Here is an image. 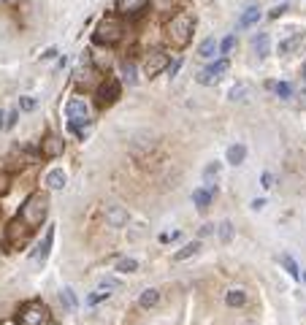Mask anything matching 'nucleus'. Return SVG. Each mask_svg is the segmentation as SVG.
Instances as JSON below:
<instances>
[{
    "label": "nucleus",
    "instance_id": "obj_19",
    "mask_svg": "<svg viewBox=\"0 0 306 325\" xmlns=\"http://www.w3.org/2000/svg\"><path fill=\"white\" fill-rule=\"evenodd\" d=\"M303 41H306V33H295L290 38H284V41H279V54H293Z\"/></svg>",
    "mask_w": 306,
    "mask_h": 325
},
{
    "label": "nucleus",
    "instance_id": "obj_31",
    "mask_svg": "<svg viewBox=\"0 0 306 325\" xmlns=\"http://www.w3.org/2000/svg\"><path fill=\"white\" fill-rule=\"evenodd\" d=\"M122 76H125V82L128 84H138V76H136V65L133 63H122Z\"/></svg>",
    "mask_w": 306,
    "mask_h": 325
},
{
    "label": "nucleus",
    "instance_id": "obj_48",
    "mask_svg": "<svg viewBox=\"0 0 306 325\" xmlns=\"http://www.w3.org/2000/svg\"><path fill=\"white\" fill-rule=\"evenodd\" d=\"M303 79H306V63H303Z\"/></svg>",
    "mask_w": 306,
    "mask_h": 325
},
{
    "label": "nucleus",
    "instance_id": "obj_30",
    "mask_svg": "<svg viewBox=\"0 0 306 325\" xmlns=\"http://www.w3.org/2000/svg\"><path fill=\"white\" fill-rule=\"evenodd\" d=\"M111 298V293L109 290H95L92 295H87V307H98V303H103V301H109Z\"/></svg>",
    "mask_w": 306,
    "mask_h": 325
},
{
    "label": "nucleus",
    "instance_id": "obj_27",
    "mask_svg": "<svg viewBox=\"0 0 306 325\" xmlns=\"http://www.w3.org/2000/svg\"><path fill=\"white\" fill-rule=\"evenodd\" d=\"M198 54L203 57V60H212V57L217 54V41H214V38H203L200 46H198Z\"/></svg>",
    "mask_w": 306,
    "mask_h": 325
},
{
    "label": "nucleus",
    "instance_id": "obj_3",
    "mask_svg": "<svg viewBox=\"0 0 306 325\" xmlns=\"http://www.w3.org/2000/svg\"><path fill=\"white\" fill-rule=\"evenodd\" d=\"M125 33H128V27H125V22H122V16L106 14L98 25H95L92 41L98 46H117L122 38H125Z\"/></svg>",
    "mask_w": 306,
    "mask_h": 325
},
{
    "label": "nucleus",
    "instance_id": "obj_29",
    "mask_svg": "<svg viewBox=\"0 0 306 325\" xmlns=\"http://www.w3.org/2000/svg\"><path fill=\"white\" fill-rule=\"evenodd\" d=\"M117 271H119V274H133V271H138V260H136V257H122V260L117 263Z\"/></svg>",
    "mask_w": 306,
    "mask_h": 325
},
{
    "label": "nucleus",
    "instance_id": "obj_4",
    "mask_svg": "<svg viewBox=\"0 0 306 325\" xmlns=\"http://www.w3.org/2000/svg\"><path fill=\"white\" fill-rule=\"evenodd\" d=\"M16 325H46L49 322V309L41 301H27L16 309Z\"/></svg>",
    "mask_w": 306,
    "mask_h": 325
},
{
    "label": "nucleus",
    "instance_id": "obj_24",
    "mask_svg": "<svg viewBox=\"0 0 306 325\" xmlns=\"http://www.w3.org/2000/svg\"><path fill=\"white\" fill-rule=\"evenodd\" d=\"M217 233H219V241H222V244H231V241H233V236H236L233 222H231V219H222V222L217 225Z\"/></svg>",
    "mask_w": 306,
    "mask_h": 325
},
{
    "label": "nucleus",
    "instance_id": "obj_10",
    "mask_svg": "<svg viewBox=\"0 0 306 325\" xmlns=\"http://www.w3.org/2000/svg\"><path fill=\"white\" fill-rule=\"evenodd\" d=\"M65 117L68 122H81V119H92V111H90V103L84 98H71L65 103Z\"/></svg>",
    "mask_w": 306,
    "mask_h": 325
},
{
    "label": "nucleus",
    "instance_id": "obj_13",
    "mask_svg": "<svg viewBox=\"0 0 306 325\" xmlns=\"http://www.w3.org/2000/svg\"><path fill=\"white\" fill-rule=\"evenodd\" d=\"M106 219H109V228H125L130 222V212L119 204H109L106 206Z\"/></svg>",
    "mask_w": 306,
    "mask_h": 325
},
{
    "label": "nucleus",
    "instance_id": "obj_44",
    "mask_svg": "<svg viewBox=\"0 0 306 325\" xmlns=\"http://www.w3.org/2000/svg\"><path fill=\"white\" fill-rule=\"evenodd\" d=\"M6 114H8V111L0 109V130H6Z\"/></svg>",
    "mask_w": 306,
    "mask_h": 325
},
{
    "label": "nucleus",
    "instance_id": "obj_38",
    "mask_svg": "<svg viewBox=\"0 0 306 325\" xmlns=\"http://www.w3.org/2000/svg\"><path fill=\"white\" fill-rule=\"evenodd\" d=\"M179 71H181V57H176V60H171V63H168V68H166V73L171 76V79H174V76H176Z\"/></svg>",
    "mask_w": 306,
    "mask_h": 325
},
{
    "label": "nucleus",
    "instance_id": "obj_32",
    "mask_svg": "<svg viewBox=\"0 0 306 325\" xmlns=\"http://www.w3.org/2000/svg\"><path fill=\"white\" fill-rule=\"evenodd\" d=\"M274 92L279 95L282 100H288V98H293V84L290 82H279V84H274Z\"/></svg>",
    "mask_w": 306,
    "mask_h": 325
},
{
    "label": "nucleus",
    "instance_id": "obj_33",
    "mask_svg": "<svg viewBox=\"0 0 306 325\" xmlns=\"http://www.w3.org/2000/svg\"><path fill=\"white\" fill-rule=\"evenodd\" d=\"M38 109V100L33 98V95H22V98H19V111H35Z\"/></svg>",
    "mask_w": 306,
    "mask_h": 325
},
{
    "label": "nucleus",
    "instance_id": "obj_12",
    "mask_svg": "<svg viewBox=\"0 0 306 325\" xmlns=\"http://www.w3.org/2000/svg\"><path fill=\"white\" fill-rule=\"evenodd\" d=\"M95 76H98V71H95L90 54H84V57H81V65L73 71V84H79V87H84V84H87V87H90V84L95 82Z\"/></svg>",
    "mask_w": 306,
    "mask_h": 325
},
{
    "label": "nucleus",
    "instance_id": "obj_6",
    "mask_svg": "<svg viewBox=\"0 0 306 325\" xmlns=\"http://www.w3.org/2000/svg\"><path fill=\"white\" fill-rule=\"evenodd\" d=\"M95 98H98V106L100 109L114 106V103L122 98V82L117 79V76H106V79L100 82L98 92H95Z\"/></svg>",
    "mask_w": 306,
    "mask_h": 325
},
{
    "label": "nucleus",
    "instance_id": "obj_7",
    "mask_svg": "<svg viewBox=\"0 0 306 325\" xmlns=\"http://www.w3.org/2000/svg\"><path fill=\"white\" fill-rule=\"evenodd\" d=\"M228 68H231V60H228V57H219V60H214L209 68H203V71L195 73V82L203 84V87H212V84H217L228 73Z\"/></svg>",
    "mask_w": 306,
    "mask_h": 325
},
{
    "label": "nucleus",
    "instance_id": "obj_5",
    "mask_svg": "<svg viewBox=\"0 0 306 325\" xmlns=\"http://www.w3.org/2000/svg\"><path fill=\"white\" fill-rule=\"evenodd\" d=\"M171 60H174V54H171L166 46H152V49L147 52V60H144V73L149 76V79H155V76L166 73Z\"/></svg>",
    "mask_w": 306,
    "mask_h": 325
},
{
    "label": "nucleus",
    "instance_id": "obj_28",
    "mask_svg": "<svg viewBox=\"0 0 306 325\" xmlns=\"http://www.w3.org/2000/svg\"><path fill=\"white\" fill-rule=\"evenodd\" d=\"M279 263L284 266V269H288V274L293 276V279H301V269H298V263H295L290 255H282V257H279Z\"/></svg>",
    "mask_w": 306,
    "mask_h": 325
},
{
    "label": "nucleus",
    "instance_id": "obj_45",
    "mask_svg": "<svg viewBox=\"0 0 306 325\" xmlns=\"http://www.w3.org/2000/svg\"><path fill=\"white\" fill-rule=\"evenodd\" d=\"M236 325H260V322H257V320H238Z\"/></svg>",
    "mask_w": 306,
    "mask_h": 325
},
{
    "label": "nucleus",
    "instance_id": "obj_2",
    "mask_svg": "<svg viewBox=\"0 0 306 325\" xmlns=\"http://www.w3.org/2000/svg\"><path fill=\"white\" fill-rule=\"evenodd\" d=\"M16 217L22 219L30 231L41 228L46 222V217H49V195H46L44 190H35V193H30V195L25 198V204H22V209H19Z\"/></svg>",
    "mask_w": 306,
    "mask_h": 325
},
{
    "label": "nucleus",
    "instance_id": "obj_21",
    "mask_svg": "<svg viewBox=\"0 0 306 325\" xmlns=\"http://www.w3.org/2000/svg\"><path fill=\"white\" fill-rule=\"evenodd\" d=\"M257 19H260V8H257V6H250L241 16H238V30H247V27H252Z\"/></svg>",
    "mask_w": 306,
    "mask_h": 325
},
{
    "label": "nucleus",
    "instance_id": "obj_49",
    "mask_svg": "<svg viewBox=\"0 0 306 325\" xmlns=\"http://www.w3.org/2000/svg\"><path fill=\"white\" fill-rule=\"evenodd\" d=\"M46 325H54V322H46Z\"/></svg>",
    "mask_w": 306,
    "mask_h": 325
},
{
    "label": "nucleus",
    "instance_id": "obj_25",
    "mask_svg": "<svg viewBox=\"0 0 306 325\" xmlns=\"http://www.w3.org/2000/svg\"><path fill=\"white\" fill-rule=\"evenodd\" d=\"M198 250H200V241H187V244L174 255V263H181V260H187V257H193Z\"/></svg>",
    "mask_w": 306,
    "mask_h": 325
},
{
    "label": "nucleus",
    "instance_id": "obj_41",
    "mask_svg": "<svg viewBox=\"0 0 306 325\" xmlns=\"http://www.w3.org/2000/svg\"><path fill=\"white\" fill-rule=\"evenodd\" d=\"M57 54H60V52H57V46H49V49H46V52H44L41 57H44V60H54Z\"/></svg>",
    "mask_w": 306,
    "mask_h": 325
},
{
    "label": "nucleus",
    "instance_id": "obj_18",
    "mask_svg": "<svg viewBox=\"0 0 306 325\" xmlns=\"http://www.w3.org/2000/svg\"><path fill=\"white\" fill-rule=\"evenodd\" d=\"M244 303H247V290L244 288H231L225 293V307L238 309V307H244Z\"/></svg>",
    "mask_w": 306,
    "mask_h": 325
},
{
    "label": "nucleus",
    "instance_id": "obj_35",
    "mask_svg": "<svg viewBox=\"0 0 306 325\" xmlns=\"http://www.w3.org/2000/svg\"><path fill=\"white\" fill-rule=\"evenodd\" d=\"M247 95H250V87L247 84H236L231 90V100H247Z\"/></svg>",
    "mask_w": 306,
    "mask_h": 325
},
{
    "label": "nucleus",
    "instance_id": "obj_26",
    "mask_svg": "<svg viewBox=\"0 0 306 325\" xmlns=\"http://www.w3.org/2000/svg\"><path fill=\"white\" fill-rule=\"evenodd\" d=\"M212 193H209V190L206 187H198L195 190V193H193V204L198 206V209H209V204H212Z\"/></svg>",
    "mask_w": 306,
    "mask_h": 325
},
{
    "label": "nucleus",
    "instance_id": "obj_11",
    "mask_svg": "<svg viewBox=\"0 0 306 325\" xmlns=\"http://www.w3.org/2000/svg\"><path fill=\"white\" fill-rule=\"evenodd\" d=\"M149 8V0H114V11L117 16H141Z\"/></svg>",
    "mask_w": 306,
    "mask_h": 325
},
{
    "label": "nucleus",
    "instance_id": "obj_22",
    "mask_svg": "<svg viewBox=\"0 0 306 325\" xmlns=\"http://www.w3.org/2000/svg\"><path fill=\"white\" fill-rule=\"evenodd\" d=\"M157 301H160V290H155V288H147L144 293L138 295V307H141V309L157 307Z\"/></svg>",
    "mask_w": 306,
    "mask_h": 325
},
{
    "label": "nucleus",
    "instance_id": "obj_37",
    "mask_svg": "<svg viewBox=\"0 0 306 325\" xmlns=\"http://www.w3.org/2000/svg\"><path fill=\"white\" fill-rule=\"evenodd\" d=\"M16 122H19V109H14V111H8V114H6V130L16 128Z\"/></svg>",
    "mask_w": 306,
    "mask_h": 325
},
{
    "label": "nucleus",
    "instance_id": "obj_17",
    "mask_svg": "<svg viewBox=\"0 0 306 325\" xmlns=\"http://www.w3.org/2000/svg\"><path fill=\"white\" fill-rule=\"evenodd\" d=\"M252 49L257 52V57H269V52H271V38H269V33H255L252 35Z\"/></svg>",
    "mask_w": 306,
    "mask_h": 325
},
{
    "label": "nucleus",
    "instance_id": "obj_34",
    "mask_svg": "<svg viewBox=\"0 0 306 325\" xmlns=\"http://www.w3.org/2000/svg\"><path fill=\"white\" fill-rule=\"evenodd\" d=\"M233 46H236V35H225V38H222V44H219V54L228 57V54L233 52Z\"/></svg>",
    "mask_w": 306,
    "mask_h": 325
},
{
    "label": "nucleus",
    "instance_id": "obj_23",
    "mask_svg": "<svg viewBox=\"0 0 306 325\" xmlns=\"http://www.w3.org/2000/svg\"><path fill=\"white\" fill-rule=\"evenodd\" d=\"M60 303H63L68 312H76V309H79V298H76V293H73L71 288H63V290H60Z\"/></svg>",
    "mask_w": 306,
    "mask_h": 325
},
{
    "label": "nucleus",
    "instance_id": "obj_8",
    "mask_svg": "<svg viewBox=\"0 0 306 325\" xmlns=\"http://www.w3.org/2000/svg\"><path fill=\"white\" fill-rule=\"evenodd\" d=\"M41 157L44 160H57V157H63L65 155V138L63 136H57V133H46L44 141H41Z\"/></svg>",
    "mask_w": 306,
    "mask_h": 325
},
{
    "label": "nucleus",
    "instance_id": "obj_42",
    "mask_svg": "<svg viewBox=\"0 0 306 325\" xmlns=\"http://www.w3.org/2000/svg\"><path fill=\"white\" fill-rule=\"evenodd\" d=\"M250 206L255 209V212H260V209L266 206V198H255V200H252V204H250Z\"/></svg>",
    "mask_w": 306,
    "mask_h": 325
},
{
    "label": "nucleus",
    "instance_id": "obj_15",
    "mask_svg": "<svg viewBox=\"0 0 306 325\" xmlns=\"http://www.w3.org/2000/svg\"><path fill=\"white\" fill-rule=\"evenodd\" d=\"M52 244H54V225H49V228H46V238H44V241L35 247V252H33L30 257H33V260H41V263H46V257H49Z\"/></svg>",
    "mask_w": 306,
    "mask_h": 325
},
{
    "label": "nucleus",
    "instance_id": "obj_47",
    "mask_svg": "<svg viewBox=\"0 0 306 325\" xmlns=\"http://www.w3.org/2000/svg\"><path fill=\"white\" fill-rule=\"evenodd\" d=\"M301 100H303V106H306V90L301 92Z\"/></svg>",
    "mask_w": 306,
    "mask_h": 325
},
{
    "label": "nucleus",
    "instance_id": "obj_20",
    "mask_svg": "<svg viewBox=\"0 0 306 325\" xmlns=\"http://www.w3.org/2000/svg\"><path fill=\"white\" fill-rule=\"evenodd\" d=\"M225 160L231 162V166H241V162L247 160V147H244V144H233V147H228Z\"/></svg>",
    "mask_w": 306,
    "mask_h": 325
},
{
    "label": "nucleus",
    "instance_id": "obj_14",
    "mask_svg": "<svg viewBox=\"0 0 306 325\" xmlns=\"http://www.w3.org/2000/svg\"><path fill=\"white\" fill-rule=\"evenodd\" d=\"M219 174H222V162H209V166L203 168V181H206V190L209 193H217V181H219Z\"/></svg>",
    "mask_w": 306,
    "mask_h": 325
},
{
    "label": "nucleus",
    "instance_id": "obj_43",
    "mask_svg": "<svg viewBox=\"0 0 306 325\" xmlns=\"http://www.w3.org/2000/svg\"><path fill=\"white\" fill-rule=\"evenodd\" d=\"M263 187H274V176L269 174V171L263 174Z\"/></svg>",
    "mask_w": 306,
    "mask_h": 325
},
{
    "label": "nucleus",
    "instance_id": "obj_9",
    "mask_svg": "<svg viewBox=\"0 0 306 325\" xmlns=\"http://www.w3.org/2000/svg\"><path fill=\"white\" fill-rule=\"evenodd\" d=\"M30 233H33L30 228H27L19 217H14L11 222L6 225V244H8V247H22V244L27 241V236H30Z\"/></svg>",
    "mask_w": 306,
    "mask_h": 325
},
{
    "label": "nucleus",
    "instance_id": "obj_40",
    "mask_svg": "<svg viewBox=\"0 0 306 325\" xmlns=\"http://www.w3.org/2000/svg\"><path fill=\"white\" fill-rule=\"evenodd\" d=\"M284 11H288V3H282V6H274L271 11H269V16H271V19H279Z\"/></svg>",
    "mask_w": 306,
    "mask_h": 325
},
{
    "label": "nucleus",
    "instance_id": "obj_36",
    "mask_svg": "<svg viewBox=\"0 0 306 325\" xmlns=\"http://www.w3.org/2000/svg\"><path fill=\"white\" fill-rule=\"evenodd\" d=\"M8 187H11V174H8V171H0V195H6Z\"/></svg>",
    "mask_w": 306,
    "mask_h": 325
},
{
    "label": "nucleus",
    "instance_id": "obj_46",
    "mask_svg": "<svg viewBox=\"0 0 306 325\" xmlns=\"http://www.w3.org/2000/svg\"><path fill=\"white\" fill-rule=\"evenodd\" d=\"M0 3H3V6H16L19 0H0Z\"/></svg>",
    "mask_w": 306,
    "mask_h": 325
},
{
    "label": "nucleus",
    "instance_id": "obj_16",
    "mask_svg": "<svg viewBox=\"0 0 306 325\" xmlns=\"http://www.w3.org/2000/svg\"><path fill=\"white\" fill-rule=\"evenodd\" d=\"M44 185L49 190H63L68 185V174H65V168H52L49 174L44 176Z\"/></svg>",
    "mask_w": 306,
    "mask_h": 325
},
{
    "label": "nucleus",
    "instance_id": "obj_39",
    "mask_svg": "<svg viewBox=\"0 0 306 325\" xmlns=\"http://www.w3.org/2000/svg\"><path fill=\"white\" fill-rule=\"evenodd\" d=\"M100 288H103V290H117V288H122V282L114 279V276H106V279L100 282Z\"/></svg>",
    "mask_w": 306,
    "mask_h": 325
},
{
    "label": "nucleus",
    "instance_id": "obj_1",
    "mask_svg": "<svg viewBox=\"0 0 306 325\" xmlns=\"http://www.w3.org/2000/svg\"><path fill=\"white\" fill-rule=\"evenodd\" d=\"M162 35L168 38L171 46L176 49H185V46L193 44V35H195V16L190 11H176L174 16L166 19L162 25Z\"/></svg>",
    "mask_w": 306,
    "mask_h": 325
}]
</instances>
